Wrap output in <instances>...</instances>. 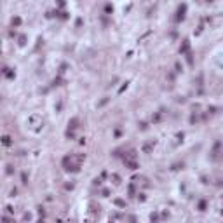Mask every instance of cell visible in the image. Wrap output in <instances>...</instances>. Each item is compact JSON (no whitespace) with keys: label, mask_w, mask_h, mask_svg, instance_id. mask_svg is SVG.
<instances>
[{"label":"cell","mask_w":223,"mask_h":223,"mask_svg":"<svg viewBox=\"0 0 223 223\" xmlns=\"http://www.w3.org/2000/svg\"><path fill=\"white\" fill-rule=\"evenodd\" d=\"M105 11H106V12H112V11H113V9H112V5H110V4H106V7H105Z\"/></svg>","instance_id":"ffe728a7"},{"label":"cell","mask_w":223,"mask_h":223,"mask_svg":"<svg viewBox=\"0 0 223 223\" xmlns=\"http://www.w3.org/2000/svg\"><path fill=\"white\" fill-rule=\"evenodd\" d=\"M38 215H40V216H42V218H44V216H45V211H44V207H38Z\"/></svg>","instance_id":"e0dca14e"},{"label":"cell","mask_w":223,"mask_h":223,"mask_svg":"<svg viewBox=\"0 0 223 223\" xmlns=\"http://www.w3.org/2000/svg\"><path fill=\"white\" fill-rule=\"evenodd\" d=\"M124 162H126V167H129L131 171L138 169V162H136V159H129V160H124Z\"/></svg>","instance_id":"277c9868"},{"label":"cell","mask_w":223,"mask_h":223,"mask_svg":"<svg viewBox=\"0 0 223 223\" xmlns=\"http://www.w3.org/2000/svg\"><path fill=\"white\" fill-rule=\"evenodd\" d=\"M183 167V162L181 164H174V166H173V171H178V169H181Z\"/></svg>","instance_id":"9a60e30c"},{"label":"cell","mask_w":223,"mask_h":223,"mask_svg":"<svg viewBox=\"0 0 223 223\" xmlns=\"http://www.w3.org/2000/svg\"><path fill=\"white\" fill-rule=\"evenodd\" d=\"M186 52H190V42L188 40H183V44H181V47H180V54L185 56Z\"/></svg>","instance_id":"7a4b0ae2"},{"label":"cell","mask_w":223,"mask_h":223,"mask_svg":"<svg viewBox=\"0 0 223 223\" xmlns=\"http://www.w3.org/2000/svg\"><path fill=\"white\" fill-rule=\"evenodd\" d=\"M66 138H68V140H73L75 138V131H66Z\"/></svg>","instance_id":"4fadbf2b"},{"label":"cell","mask_w":223,"mask_h":223,"mask_svg":"<svg viewBox=\"0 0 223 223\" xmlns=\"http://www.w3.org/2000/svg\"><path fill=\"white\" fill-rule=\"evenodd\" d=\"M7 174H12V166H7Z\"/></svg>","instance_id":"44dd1931"},{"label":"cell","mask_w":223,"mask_h":223,"mask_svg":"<svg viewBox=\"0 0 223 223\" xmlns=\"http://www.w3.org/2000/svg\"><path fill=\"white\" fill-rule=\"evenodd\" d=\"M19 25H21V17L19 16L12 17V26H19Z\"/></svg>","instance_id":"ba28073f"},{"label":"cell","mask_w":223,"mask_h":223,"mask_svg":"<svg viewBox=\"0 0 223 223\" xmlns=\"http://www.w3.org/2000/svg\"><path fill=\"white\" fill-rule=\"evenodd\" d=\"M152 150H153V141H152V143H145V145H143V152H145V153H150Z\"/></svg>","instance_id":"5b68a950"},{"label":"cell","mask_w":223,"mask_h":223,"mask_svg":"<svg viewBox=\"0 0 223 223\" xmlns=\"http://www.w3.org/2000/svg\"><path fill=\"white\" fill-rule=\"evenodd\" d=\"M2 143H4V146H9L12 143V140H11V136H4L2 138Z\"/></svg>","instance_id":"8992f818"},{"label":"cell","mask_w":223,"mask_h":223,"mask_svg":"<svg viewBox=\"0 0 223 223\" xmlns=\"http://www.w3.org/2000/svg\"><path fill=\"white\" fill-rule=\"evenodd\" d=\"M206 207H207V202L206 200H200L199 202V211H206Z\"/></svg>","instance_id":"52a82bcc"},{"label":"cell","mask_w":223,"mask_h":223,"mask_svg":"<svg viewBox=\"0 0 223 223\" xmlns=\"http://www.w3.org/2000/svg\"><path fill=\"white\" fill-rule=\"evenodd\" d=\"M21 181H23V185L28 183V176H26V173H23V174H21Z\"/></svg>","instance_id":"5bb4252c"},{"label":"cell","mask_w":223,"mask_h":223,"mask_svg":"<svg viewBox=\"0 0 223 223\" xmlns=\"http://www.w3.org/2000/svg\"><path fill=\"white\" fill-rule=\"evenodd\" d=\"M17 44H19V45H25V44H26V37H25V35H21V37L17 38Z\"/></svg>","instance_id":"30bf717a"},{"label":"cell","mask_w":223,"mask_h":223,"mask_svg":"<svg viewBox=\"0 0 223 223\" xmlns=\"http://www.w3.org/2000/svg\"><path fill=\"white\" fill-rule=\"evenodd\" d=\"M58 4H59V5L63 7V5H65V0H58Z\"/></svg>","instance_id":"7402d4cb"},{"label":"cell","mask_w":223,"mask_h":223,"mask_svg":"<svg viewBox=\"0 0 223 223\" xmlns=\"http://www.w3.org/2000/svg\"><path fill=\"white\" fill-rule=\"evenodd\" d=\"M77 127H78V119L73 117V119L68 122V131H77Z\"/></svg>","instance_id":"3957f363"},{"label":"cell","mask_w":223,"mask_h":223,"mask_svg":"<svg viewBox=\"0 0 223 223\" xmlns=\"http://www.w3.org/2000/svg\"><path fill=\"white\" fill-rule=\"evenodd\" d=\"M186 61H188V65H194V58H192V52H186Z\"/></svg>","instance_id":"8fae6325"},{"label":"cell","mask_w":223,"mask_h":223,"mask_svg":"<svg viewBox=\"0 0 223 223\" xmlns=\"http://www.w3.org/2000/svg\"><path fill=\"white\" fill-rule=\"evenodd\" d=\"M61 82H63V80H61V77H56L54 80H52V86H61Z\"/></svg>","instance_id":"7c38bea8"},{"label":"cell","mask_w":223,"mask_h":223,"mask_svg":"<svg viewBox=\"0 0 223 223\" xmlns=\"http://www.w3.org/2000/svg\"><path fill=\"white\" fill-rule=\"evenodd\" d=\"M190 122H192V124L197 122V115H192V117H190Z\"/></svg>","instance_id":"d6986e66"},{"label":"cell","mask_w":223,"mask_h":223,"mask_svg":"<svg viewBox=\"0 0 223 223\" xmlns=\"http://www.w3.org/2000/svg\"><path fill=\"white\" fill-rule=\"evenodd\" d=\"M185 12H186V4H181V5L178 7V12H176V21L178 23L185 19Z\"/></svg>","instance_id":"6da1fadb"},{"label":"cell","mask_w":223,"mask_h":223,"mask_svg":"<svg viewBox=\"0 0 223 223\" xmlns=\"http://www.w3.org/2000/svg\"><path fill=\"white\" fill-rule=\"evenodd\" d=\"M112 180H113L115 183H120V178H119V174H112Z\"/></svg>","instance_id":"2e32d148"},{"label":"cell","mask_w":223,"mask_h":223,"mask_svg":"<svg viewBox=\"0 0 223 223\" xmlns=\"http://www.w3.org/2000/svg\"><path fill=\"white\" fill-rule=\"evenodd\" d=\"M129 195H131V197H132V195H134V186H132V185L129 186Z\"/></svg>","instance_id":"ac0fdd59"},{"label":"cell","mask_w":223,"mask_h":223,"mask_svg":"<svg viewBox=\"0 0 223 223\" xmlns=\"http://www.w3.org/2000/svg\"><path fill=\"white\" fill-rule=\"evenodd\" d=\"M115 204H117L119 207H126V202H124L122 199H115Z\"/></svg>","instance_id":"9c48e42d"}]
</instances>
